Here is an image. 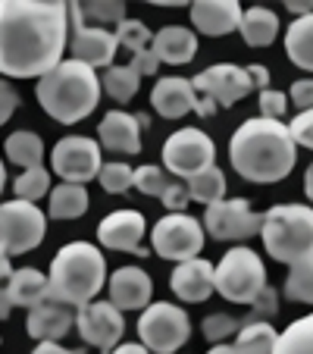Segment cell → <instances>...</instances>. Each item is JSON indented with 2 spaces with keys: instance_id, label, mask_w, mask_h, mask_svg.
Wrapping results in <instances>:
<instances>
[{
  "instance_id": "cell-1",
  "label": "cell",
  "mask_w": 313,
  "mask_h": 354,
  "mask_svg": "<svg viewBox=\"0 0 313 354\" xmlns=\"http://www.w3.org/2000/svg\"><path fill=\"white\" fill-rule=\"evenodd\" d=\"M69 41V3L0 0V75L41 79L63 63Z\"/></svg>"
},
{
  "instance_id": "cell-2",
  "label": "cell",
  "mask_w": 313,
  "mask_h": 354,
  "mask_svg": "<svg viewBox=\"0 0 313 354\" xmlns=\"http://www.w3.org/2000/svg\"><path fill=\"white\" fill-rule=\"evenodd\" d=\"M229 160L235 173L257 185L282 182L298 163V145H294L288 126L276 120H247L235 129L229 141Z\"/></svg>"
},
{
  "instance_id": "cell-3",
  "label": "cell",
  "mask_w": 313,
  "mask_h": 354,
  "mask_svg": "<svg viewBox=\"0 0 313 354\" xmlns=\"http://www.w3.org/2000/svg\"><path fill=\"white\" fill-rule=\"evenodd\" d=\"M100 79L91 66L79 60H63L47 75H41L35 85V97L44 107V113L57 122H82L94 113L100 100Z\"/></svg>"
},
{
  "instance_id": "cell-4",
  "label": "cell",
  "mask_w": 313,
  "mask_h": 354,
  "mask_svg": "<svg viewBox=\"0 0 313 354\" xmlns=\"http://www.w3.org/2000/svg\"><path fill=\"white\" fill-rule=\"evenodd\" d=\"M50 301L82 308L107 286V257L91 241H69L50 261Z\"/></svg>"
},
{
  "instance_id": "cell-5",
  "label": "cell",
  "mask_w": 313,
  "mask_h": 354,
  "mask_svg": "<svg viewBox=\"0 0 313 354\" xmlns=\"http://www.w3.org/2000/svg\"><path fill=\"white\" fill-rule=\"evenodd\" d=\"M260 239L269 257L279 263L310 261L313 257V207L304 204H276L263 214Z\"/></svg>"
},
{
  "instance_id": "cell-6",
  "label": "cell",
  "mask_w": 313,
  "mask_h": 354,
  "mask_svg": "<svg viewBox=\"0 0 313 354\" xmlns=\"http://www.w3.org/2000/svg\"><path fill=\"white\" fill-rule=\"evenodd\" d=\"M214 286L232 304H251L267 288V267L257 251L232 248L220 261V267H214Z\"/></svg>"
},
{
  "instance_id": "cell-7",
  "label": "cell",
  "mask_w": 313,
  "mask_h": 354,
  "mask_svg": "<svg viewBox=\"0 0 313 354\" xmlns=\"http://www.w3.org/2000/svg\"><path fill=\"white\" fill-rule=\"evenodd\" d=\"M138 335L147 351L176 354L191 335V320L182 308L169 301H157V304H147L144 314L138 317Z\"/></svg>"
},
{
  "instance_id": "cell-8",
  "label": "cell",
  "mask_w": 313,
  "mask_h": 354,
  "mask_svg": "<svg viewBox=\"0 0 313 354\" xmlns=\"http://www.w3.org/2000/svg\"><path fill=\"white\" fill-rule=\"evenodd\" d=\"M47 235V216L41 207L28 201H7L0 204V248L13 254H28L44 241Z\"/></svg>"
},
{
  "instance_id": "cell-9",
  "label": "cell",
  "mask_w": 313,
  "mask_h": 354,
  "mask_svg": "<svg viewBox=\"0 0 313 354\" xmlns=\"http://www.w3.org/2000/svg\"><path fill=\"white\" fill-rule=\"evenodd\" d=\"M214 138L200 129H179L163 145V167L173 176H182V179H191L194 173L214 167Z\"/></svg>"
},
{
  "instance_id": "cell-10",
  "label": "cell",
  "mask_w": 313,
  "mask_h": 354,
  "mask_svg": "<svg viewBox=\"0 0 313 354\" xmlns=\"http://www.w3.org/2000/svg\"><path fill=\"white\" fill-rule=\"evenodd\" d=\"M153 251L167 261H191L204 248V226L188 214H167L151 232Z\"/></svg>"
},
{
  "instance_id": "cell-11",
  "label": "cell",
  "mask_w": 313,
  "mask_h": 354,
  "mask_svg": "<svg viewBox=\"0 0 313 354\" xmlns=\"http://www.w3.org/2000/svg\"><path fill=\"white\" fill-rule=\"evenodd\" d=\"M260 223H263V214H254L251 201L222 198L207 207L204 232H210L216 241H245L251 235H260Z\"/></svg>"
},
{
  "instance_id": "cell-12",
  "label": "cell",
  "mask_w": 313,
  "mask_h": 354,
  "mask_svg": "<svg viewBox=\"0 0 313 354\" xmlns=\"http://www.w3.org/2000/svg\"><path fill=\"white\" fill-rule=\"evenodd\" d=\"M54 173L60 176L63 182H73V185H85V182H94L104 167V157H100V145L94 138H85V135H69V138H60L54 147Z\"/></svg>"
},
{
  "instance_id": "cell-13",
  "label": "cell",
  "mask_w": 313,
  "mask_h": 354,
  "mask_svg": "<svg viewBox=\"0 0 313 354\" xmlns=\"http://www.w3.org/2000/svg\"><path fill=\"white\" fill-rule=\"evenodd\" d=\"M75 329L85 339V345L110 354L126 333V320H122L120 308H113L110 301H88L75 314Z\"/></svg>"
},
{
  "instance_id": "cell-14",
  "label": "cell",
  "mask_w": 313,
  "mask_h": 354,
  "mask_svg": "<svg viewBox=\"0 0 313 354\" xmlns=\"http://www.w3.org/2000/svg\"><path fill=\"white\" fill-rule=\"evenodd\" d=\"M194 91H200L207 100H214L216 107H232L241 97L254 91V82L247 75V66H232V63H216L191 79Z\"/></svg>"
},
{
  "instance_id": "cell-15",
  "label": "cell",
  "mask_w": 313,
  "mask_h": 354,
  "mask_svg": "<svg viewBox=\"0 0 313 354\" xmlns=\"http://www.w3.org/2000/svg\"><path fill=\"white\" fill-rule=\"evenodd\" d=\"M69 19H73V60L85 63L91 69L113 66V57H116L113 32H107V28H100V26H88L79 16L75 3H69Z\"/></svg>"
},
{
  "instance_id": "cell-16",
  "label": "cell",
  "mask_w": 313,
  "mask_h": 354,
  "mask_svg": "<svg viewBox=\"0 0 313 354\" xmlns=\"http://www.w3.org/2000/svg\"><path fill=\"white\" fill-rule=\"evenodd\" d=\"M144 232L147 223L138 210H113L110 216H104L97 226V241L110 251H126L135 257H147L144 248Z\"/></svg>"
},
{
  "instance_id": "cell-17",
  "label": "cell",
  "mask_w": 313,
  "mask_h": 354,
  "mask_svg": "<svg viewBox=\"0 0 313 354\" xmlns=\"http://www.w3.org/2000/svg\"><path fill=\"white\" fill-rule=\"evenodd\" d=\"M110 304L120 310H144L153 298V282L141 267H120L107 279Z\"/></svg>"
},
{
  "instance_id": "cell-18",
  "label": "cell",
  "mask_w": 313,
  "mask_h": 354,
  "mask_svg": "<svg viewBox=\"0 0 313 354\" xmlns=\"http://www.w3.org/2000/svg\"><path fill=\"white\" fill-rule=\"evenodd\" d=\"M198 91H194L191 79H179V75H167L153 85L151 91V107L163 116V120H182L185 113L198 110Z\"/></svg>"
},
{
  "instance_id": "cell-19",
  "label": "cell",
  "mask_w": 313,
  "mask_h": 354,
  "mask_svg": "<svg viewBox=\"0 0 313 354\" xmlns=\"http://www.w3.org/2000/svg\"><path fill=\"white\" fill-rule=\"evenodd\" d=\"M169 286H173V292H176V298H179V301L200 304V301H207L210 295L216 292V286H214V263L200 261V257L182 261L179 267L173 270Z\"/></svg>"
},
{
  "instance_id": "cell-20",
  "label": "cell",
  "mask_w": 313,
  "mask_h": 354,
  "mask_svg": "<svg viewBox=\"0 0 313 354\" xmlns=\"http://www.w3.org/2000/svg\"><path fill=\"white\" fill-rule=\"evenodd\" d=\"M73 326H75V310L69 304H60V301H50V298L28 310V320H26L28 335L38 342H60L63 335H69Z\"/></svg>"
},
{
  "instance_id": "cell-21",
  "label": "cell",
  "mask_w": 313,
  "mask_h": 354,
  "mask_svg": "<svg viewBox=\"0 0 313 354\" xmlns=\"http://www.w3.org/2000/svg\"><path fill=\"white\" fill-rule=\"evenodd\" d=\"M100 147L110 154H138L141 151V122L126 110H110L97 126Z\"/></svg>"
},
{
  "instance_id": "cell-22",
  "label": "cell",
  "mask_w": 313,
  "mask_h": 354,
  "mask_svg": "<svg viewBox=\"0 0 313 354\" xmlns=\"http://www.w3.org/2000/svg\"><path fill=\"white\" fill-rule=\"evenodd\" d=\"M191 22L198 32L210 35V38H222V35L238 28L241 3H235V0H198V3H191Z\"/></svg>"
},
{
  "instance_id": "cell-23",
  "label": "cell",
  "mask_w": 313,
  "mask_h": 354,
  "mask_svg": "<svg viewBox=\"0 0 313 354\" xmlns=\"http://www.w3.org/2000/svg\"><path fill=\"white\" fill-rule=\"evenodd\" d=\"M151 50L160 63L182 66V63H191V57L198 54V38H194V32H188L185 26H167L153 35Z\"/></svg>"
},
{
  "instance_id": "cell-24",
  "label": "cell",
  "mask_w": 313,
  "mask_h": 354,
  "mask_svg": "<svg viewBox=\"0 0 313 354\" xmlns=\"http://www.w3.org/2000/svg\"><path fill=\"white\" fill-rule=\"evenodd\" d=\"M3 288H7V298H10L13 308H28V310L38 308L41 301H47V295H50V282H47V276L35 267L13 270Z\"/></svg>"
},
{
  "instance_id": "cell-25",
  "label": "cell",
  "mask_w": 313,
  "mask_h": 354,
  "mask_svg": "<svg viewBox=\"0 0 313 354\" xmlns=\"http://www.w3.org/2000/svg\"><path fill=\"white\" fill-rule=\"evenodd\" d=\"M238 32L247 47H269L279 35V16L269 7H251L247 13H241Z\"/></svg>"
},
{
  "instance_id": "cell-26",
  "label": "cell",
  "mask_w": 313,
  "mask_h": 354,
  "mask_svg": "<svg viewBox=\"0 0 313 354\" xmlns=\"http://www.w3.org/2000/svg\"><path fill=\"white\" fill-rule=\"evenodd\" d=\"M285 54L294 66L313 73V13L301 16L285 32Z\"/></svg>"
},
{
  "instance_id": "cell-27",
  "label": "cell",
  "mask_w": 313,
  "mask_h": 354,
  "mask_svg": "<svg viewBox=\"0 0 313 354\" xmlns=\"http://www.w3.org/2000/svg\"><path fill=\"white\" fill-rule=\"evenodd\" d=\"M88 210V192L85 185H73V182H63V185L50 188V220H79Z\"/></svg>"
},
{
  "instance_id": "cell-28",
  "label": "cell",
  "mask_w": 313,
  "mask_h": 354,
  "mask_svg": "<svg viewBox=\"0 0 313 354\" xmlns=\"http://www.w3.org/2000/svg\"><path fill=\"white\" fill-rule=\"evenodd\" d=\"M3 151H7L10 163H16L22 169H35L44 160V141H41L38 132H28V129H19V132L10 135Z\"/></svg>"
},
{
  "instance_id": "cell-29",
  "label": "cell",
  "mask_w": 313,
  "mask_h": 354,
  "mask_svg": "<svg viewBox=\"0 0 313 354\" xmlns=\"http://www.w3.org/2000/svg\"><path fill=\"white\" fill-rule=\"evenodd\" d=\"M185 182H188L185 185L188 198L200 201V204H207V207L226 198V176H222L220 167H207V169L194 173L191 179H185Z\"/></svg>"
},
{
  "instance_id": "cell-30",
  "label": "cell",
  "mask_w": 313,
  "mask_h": 354,
  "mask_svg": "<svg viewBox=\"0 0 313 354\" xmlns=\"http://www.w3.org/2000/svg\"><path fill=\"white\" fill-rule=\"evenodd\" d=\"M273 354H313V314L301 317L288 329H282L273 345Z\"/></svg>"
},
{
  "instance_id": "cell-31",
  "label": "cell",
  "mask_w": 313,
  "mask_h": 354,
  "mask_svg": "<svg viewBox=\"0 0 313 354\" xmlns=\"http://www.w3.org/2000/svg\"><path fill=\"white\" fill-rule=\"evenodd\" d=\"M276 339L279 333L273 329V323H245L235 335V348L241 354H273Z\"/></svg>"
},
{
  "instance_id": "cell-32",
  "label": "cell",
  "mask_w": 313,
  "mask_h": 354,
  "mask_svg": "<svg viewBox=\"0 0 313 354\" xmlns=\"http://www.w3.org/2000/svg\"><path fill=\"white\" fill-rule=\"evenodd\" d=\"M79 16L88 26H120L126 19V3L122 0H94V3H75Z\"/></svg>"
},
{
  "instance_id": "cell-33",
  "label": "cell",
  "mask_w": 313,
  "mask_h": 354,
  "mask_svg": "<svg viewBox=\"0 0 313 354\" xmlns=\"http://www.w3.org/2000/svg\"><path fill=\"white\" fill-rule=\"evenodd\" d=\"M138 85H141V79L129 66H110L104 73V79H100V88L113 100H120V104H129L138 94Z\"/></svg>"
},
{
  "instance_id": "cell-34",
  "label": "cell",
  "mask_w": 313,
  "mask_h": 354,
  "mask_svg": "<svg viewBox=\"0 0 313 354\" xmlns=\"http://www.w3.org/2000/svg\"><path fill=\"white\" fill-rule=\"evenodd\" d=\"M13 192H16V198H19V201L35 204V201H41L44 194H50V173H47L44 167L22 169L19 179L13 182Z\"/></svg>"
},
{
  "instance_id": "cell-35",
  "label": "cell",
  "mask_w": 313,
  "mask_h": 354,
  "mask_svg": "<svg viewBox=\"0 0 313 354\" xmlns=\"http://www.w3.org/2000/svg\"><path fill=\"white\" fill-rule=\"evenodd\" d=\"M285 298L288 301H301V304H313V257L301 261L288 270L285 279Z\"/></svg>"
},
{
  "instance_id": "cell-36",
  "label": "cell",
  "mask_w": 313,
  "mask_h": 354,
  "mask_svg": "<svg viewBox=\"0 0 313 354\" xmlns=\"http://www.w3.org/2000/svg\"><path fill=\"white\" fill-rule=\"evenodd\" d=\"M113 38H116V47H126V50L138 54V50L151 47L153 35H151V28H147L144 22H138V19H122L120 26H116Z\"/></svg>"
},
{
  "instance_id": "cell-37",
  "label": "cell",
  "mask_w": 313,
  "mask_h": 354,
  "mask_svg": "<svg viewBox=\"0 0 313 354\" xmlns=\"http://www.w3.org/2000/svg\"><path fill=\"white\" fill-rule=\"evenodd\" d=\"M241 326H245V323L232 314H210L200 323V333H204V339L210 342V345H222L229 335H238Z\"/></svg>"
},
{
  "instance_id": "cell-38",
  "label": "cell",
  "mask_w": 313,
  "mask_h": 354,
  "mask_svg": "<svg viewBox=\"0 0 313 354\" xmlns=\"http://www.w3.org/2000/svg\"><path fill=\"white\" fill-rule=\"evenodd\" d=\"M132 173L135 169L129 167V163L122 160H113V163H104L97 173V182L104 185V192L107 194H122L132 188Z\"/></svg>"
},
{
  "instance_id": "cell-39",
  "label": "cell",
  "mask_w": 313,
  "mask_h": 354,
  "mask_svg": "<svg viewBox=\"0 0 313 354\" xmlns=\"http://www.w3.org/2000/svg\"><path fill=\"white\" fill-rule=\"evenodd\" d=\"M169 185V176L163 173L160 167H138L132 173V188H138L141 194H151V198H160Z\"/></svg>"
},
{
  "instance_id": "cell-40",
  "label": "cell",
  "mask_w": 313,
  "mask_h": 354,
  "mask_svg": "<svg viewBox=\"0 0 313 354\" xmlns=\"http://www.w3.org/2000/svg\"><path fill=\"white\" fill-rule=\"evenodd\" d=\"M276 310H279V295H276V288L267 286L251 301V314H247L241 323H269L276 317Z\"/></svg>"
},
{
  "instance_id": "cell-41",
  "label": "cell",
  "mask_w": 313,
  "mask_h": 354,
  "mask_svg": "<svg viewBox=\"0 0 313 354\" xmlns=\"http://www.w3.org/2000/svg\"><path fill=\"white\" fill-rule=\"evenodd\" d=\"M285 110H288V94L276 91V88H267V91H260V116H263V120L282 122Z\"/></svg>"
},
{
  "instance_id": "cell-42",
  "label": "cell",
  "mask_w": 313,
  "mask_h": 354,
  "mask_svg": "<svg viewBox=\"0 0 313 354\" xmlns=\"http://www.w3.org/2000/svg\"><path fill=\"white\" fill-rule=\"evenodd\" d=\"M288 132H292L294 145L310 147V151H313V110H304V113L294 116L292 126H288Z\"/></svg>"
},
{
  "instance_id": "cell-43",
  "label": "cell",
  "mask_w": 313,
  "mask_h": 354,
  "mask_svg": "<svg viewBox=\"0 0 313 354\" xmlns=\"http://www.w3.org/2000/svg\"><path fill=\"white\" fill-rule=\"evenodd\" d=\"M16 107H19V91L7 79H0V126L16 113Z\"/></svg>"
},
{
  "instance_id": "cell-44",
  "label": "cell",
  "mask_w": 313,
  "mask_h": 354,
  "mask_svg": "<svg viewBox=\"0 0 313 354\" xmlns=\"http://www.w3.org/2000/svg\"><path fill=\"white\" fill-rule=\"evenodd\" d=\"M288 97H292V104L304 113V110H313V79H298L292 85V91H288Z\"/></svg>"
},
{
  "instance_id": "cell-45",
  "label": "cell",
  "mask_w": 313,
  "mask_h": 354,
  "mask_svg": "<svg viewBox=\"0 0 313 354\" xmlns=\"http://www.w3.org/2000/svg\"><path fill=\"white\" fill-rule=\"evenodd\" d=\"M129 69H132L135 75H153L157 69H160V60L153 57L151 47H144V50H138V54H132V63H129Z\"/></svg>"
},
{
  "instance_id": "cell-46",
  "label": "cell",
  "mask_w": 313,
  "mask_h": 354,
  "mask_svg": "<svg viewBox=\"0 0 313 354\" xmlns=\"http://www.w3.org/2000/svg\"><path fill=\"white\" fill-rule=\"evenodd\" d=\"M160 201H163V207H169L173 214H182V210H185V204H188L185 185H179V182H169L167 192L160 194Z\"/></svg>"
},
{
  "instance_id": "cell-47",
  "label": "cell",
  "mask_w": 313,
  "mask_h": 354,
  "mask_svg": "<svg viewBox=\"0 0 313 354\" xmlns=\"http://www.w3.org/2000/svg\"><path fill=\"white\" fill-rule=\"evenodd\" d=\"M247 75H251L254 88H260V91L269 88V69L267 66H247Z\"/></svg>"
},
{
  "instance_id": "cell-48",
  "label": "cell",
  "mask_w": 313,
  "mask_h": 354,
  "mask_svg": "<svg viewBox=\"0 0 313 354\" xmlns=\"http://www.w3.org/2000/svg\"><path fill=\"white\" fill-rule=\"evenodd\" d=\"M285 7H288V13L301 19V16H310L313 13V0H288Z\"/></svg>"
},
{
  "instance_id": "cell-49",
  "label": "cell",
  "mask_w": 313,
  "mask_h": 354,
  "mask_svg": "<svg viewBox=\"0 0 313 354\" xmlns=\"http://www.w3.org/2000/svg\"><path fill=\"white\" fill-rule=\"evenodd\" d=\"M32 354H82V351H66L60 342H38V348Z\"/></svg>"
},
{
  "instance_id": "cell-50",
  "label": "cell",
  "mask_w": 313,
  "mask_h": 354,
  "mask_svg": "<svg viewBox=\"0 0 313 354\" xmlns=\"http://www.w3.org/2000/svg\"><path fill=\"white\" fill-rule=\"evenodd\" d=\"M10 273H13V267H10V254L0 248V286H7Z\"/></svg>"
},
{
  "instance_id": "cell-51",
  "label": "cell",
  "mask_w": 313,
  "mask_h": 354,
  "mask_svg": "<svg viewBox=\"0 0 313 354\" xmlns=\"http://www.w3.org/2000/svg\"><path fill=\"white\" fill-rule=\"evenodd\" d=\"M110 354H151L144 345H116Z\"/></svg>"
},
{
  "instance_id": "cell-52",
  "label": "cell",
  "mask_w": 313,
  "mask_h": 354,
  "mask_svg": "<svg viewBox=\"0 0 313 354\" xmlns=\"http://www.w3.org/2000/svg\"><path fill=\"white\" fill-rule=\"evenodd\" d=\"M10 310H13V304H10V298H7V288L0 286V320H7Z\"/></svg>"
},
{
  "instance_id": "cell-53",
  "label": "cell",
  "mask_w": 313,
  "mask_h": 354,
  "mask_svg": "<svg viewBox=\"0 0 313 354\" xmlns=\"http://www.w3.org/2000/svg\"><path fill=\"white\" fill-rule=\"evenodd\" d=\"M207 354H241V351H238V348H235V345H226V342H222V345H214V348H210V351H207Z\"/></svg>"
},
{
  "instance_id": "cell-54",
  "label": "cell",
  "mask_w": 313,
  "mask_h": 354,
  "mask_svg": "<svg viewBox=\"0 0 313 354\" xmlns=\"http://www.w3.org/2000/svg\"><path fill=\"white\" fill-rule=\"evenodd\" d=\"M304 192H307V198L313 201V163L307 167V176H304Z\"/></svg>"
},
{
  "instance_id": "cell-55",
  "label": "cell",
  "mask_w": 313,
  "mask_h": 354,
  "mask_svg": "<svg viewBox=\"0 0 313 354\" xmlns=\"http://www.w3.org/2000/svg\"><path fill=\"white\" fill-rule=\"evenodd\" d=\"M3 185H7V169H3V160H0V194H3Z\"/></svg>"
}]
</instances>
